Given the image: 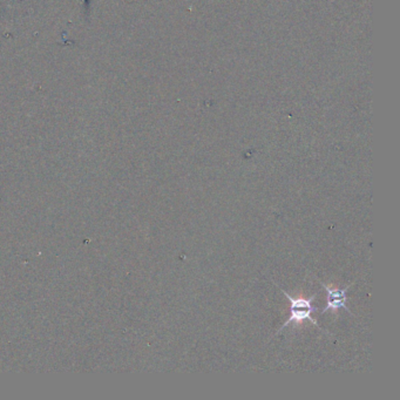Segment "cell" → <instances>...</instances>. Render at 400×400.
I'll return each mask as SVG.
<instances>
[{
  "mask_svg": "<svg viewBox=\"0 0 400 400\" xmlns=\"http://www.w3.org/2000/svg\"><path fill=\"white\" fill-rule=\"evenodd\" d=\"M322 286L324 288L327 294H328V302H327V306L323 308L322 313H327V311H333L337 313L340 309H345L347 313H350V310L347 306V293L350 289L352 284L345 288H333V286H328L324 283H320Z\"/></svg>",
  "mask_w": 400,
  "mask_h": 400,
  "instance_id": "cell-2",
  "label": "cell"
},
{
  "mask_svg": "<svg viewBox=\"0 0 400 400\" xmlns=\"http://www.w3.org/2000/svg\"><path fill=\"white\" fill-rule=\"evenodd\" d=\"M279 290H282L283 294L286 296V299L290 302V317L286 320V323L279 329V331L276 332V335H279V332L282 331L283 329H286L288 325L293 324H302L304 320H310L313 325H316L317 328L320 329V325H318V322H317L311 313H316L317 308H313V299L316 298V294H313L311 297H293L291 295L288 294L286 290H283L282 288H279Z\"/></svg>",
  "mask_w": 400,
  "mask_h": 400,
  "instance_id": "cell-1",
  "label": "cell"
}]
</instances>
